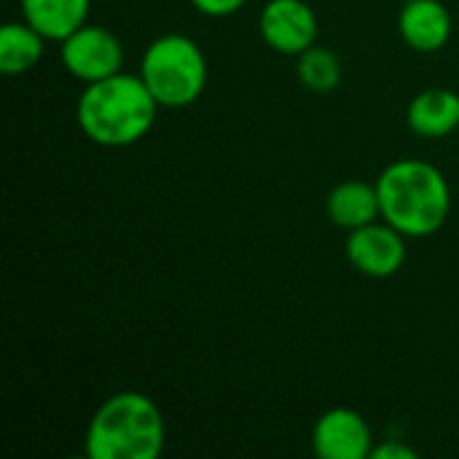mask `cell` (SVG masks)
<instances>
[{
	"label": "cell",
	"mask_w": 459,
	"mask_h": 459,
	"mask_svg": "<svg viewBox=\"0 0 459 459\" xmlns=\"http://www.w3.org/2000/svg\"><path fill=\"white\" fill-rule=\"evenodd\" d=\"M247 0H191V5L204 13V16H215V19H223V16H231L237 13Z\"/></svg>",
	"instance_id": "15"
},
{
	"label": "cell",
	"mask_w": 459,
	"mask_h": 459,
	"mask_svg": "<svg viewBox=\"0 0 459 459\" xmlns=\"http://www.w3.org/2000/svg\"><path fill=\"white\" fill-rule=\"evenodd\" d=\"M159 108L161 105L140 75L116 73L110 78L86 83L75 105V121L91 143L124 148L151 132Z\"/></svg>",
	"instance_id": "1"
},
{
	"label": "cell",
	"mask_w": 459,
	"mask_h": 459,
	"mask_svg": "<svg viewBox=\"0 0 459 459\" xmlns=\"http://www.w3.org/2000/svg\"><path fill=\"white\" fill-rule=\"evenodd\" d=\"M299 81L315 91V94H328L342 83V62L331 48L323 46H309L304 54H299Z\"/></svg>",
	"instance_id": "14"
},
{
	"label": "cell",
	"mask_w": 459,
	"mask_h": 459,
	"mask_svg": "<svg viewBox=\"0 0 459 459\" xmlns=\"http://www.w3.org/2000/svg\"><path fill=\"white\" fill-rule=\"evenodd\" d=\"M382 218L401 234H436L452 212V188L444 172L422 159L393 161L377 180Z\"/></svg>",
	"instance_id": "2"
},
{
	"label": "cell",
	"mask_w": 459,
	"mask_h": 459,
	"mask_svg": "<svg viewBox=\"0 0 459 459\" xmlns=\"http://www.w3.org/2000/svg\"><path fill=\"white\" fill-rule=\"evenodd\" d=\"M91 0H22L24 22L46 40H65L89 19Z\"/></svg>",
	"instance_id": "11"
},
{
	"label": "cell",
	"mask_w": 459,
	"mask_h": 459,
	"mask_svg": "<svg viewBox=\"0 0 459 459\" xmlns=\"http://www.w3.org/2000/svg\"><path fill=\"white\" fill-rule=\"evenodd\" d=\"M140 78L161 108H186L207 86V59L191 38L161 35L145 48Z\"/></svg>",
	"instance_id": "4"
},
{
	"label": "cell",
	"mask_w": 459,
	"mask_h": 459,
	"mask_svg": "<svg viewBox=\"0 0 459 459\" xmlns=\"http://www.w3.org/2000/svg\"><path fill=\"white\" fill-rule=\"evenodd\" d=\"M371 459H417V452L401 441H387L371 449Z\"/></svg>",
	"instance_id": "16"
},
{
	"label": "cell",
	"mask_w": 459,
	"mask_h": 459,
	"mask_svg": "<svg viewBox=\"0 0 459 459\" xmlns=\"http://www.w3.org/2000/svg\"><path fill=\"white\" fill-rule=\"evenodd\" d=\"M62 65L83 83H94L121 73L124 48L121 40L100 24H83L62 40Z\"/></svg>",
	"instance_id": "5"
},
{
	"label": "cell",
	"mask_w": 459,
	"mask_h": 459,
	"mask_svg": "<svg viewBox=\"0 0 459 459\" xmlns=\"http://www.w3.org/2000/svg\"><path fill=\"white\" fill-rule=\"evenodd\" d=\"M164 417L143 393H116L91 417L86 455L91 459H156L164 452Z\"/></svg>",
	"instance_id": "3"
},
{
	"label": "cell",
	"mask_w": 459,
	"mask_h": 459,
	"mask_svg": "<svg viewBox=\"0 0 459 459\" xmlns=\"http://www.w3.org/2000/svg\"><path fill=\"white\" fill-rule=\"evenodd\" d=\"M406 121L414 134L428 140L452 134L459 126V94L449 89L420 91L406 110Z\"/></svg>",
	"instance_id": "10"
},
{
	"label": "cell",
	"mask_w": 459,
	"mask_h": 459,
	"mask_svg": "<svg viewBox=\"0 0 459 459\" xmlns=\"http://www.w3.org/2000/svg\"><path fill=\"white\" fill-rule=\"evenodd\" d=\"M398 30L411 48L438 51L452 38V13L441 0H406Z\"/></svg>",
	"instance_id": "9"
},
{
	"label": "cell",
	"mask_w": 459,
	"mask_h": 459,
	"mask_svg": "<svg viewBox=\"0 0 459 459\" xmlns=\"http://www.w3.org/2000/svg\"><path fill=\"white\" fill-rule=\"evenodd\" d=\"M328 215L339 229H347V231L374 223L377 218H382L377 186H368L363 180L339 183L328 196Z\"/></svg>",
	"instance_id": "12"
},
{
	"label": "cell",
	"mask_w": 459,
	"mask_h": 459,
	"mask_svg": "<svg viewBox=\"0 0 459 459\" xmlns=\"http://www.w3.org/2000/svg\"><path fill=\"white\" fill-rule=\"evenodd\" d=\"M312 449L323 459H366L371 457L374 436L363 414L339 406L315 422Z\"/></svg>",
	"instance_id": "8"
},
{
	"label": "cell",
	"mask_w": 459,
	"mask_h": 459,
	"mask_svg": "<svg viewBox=\"0 0 459 459\" xmlns=\"http://www.w3.org/2000/svg\"><path fill=\"white\" fill-rule=\"evenodd\" d=\"M266 46L299 56L317 40V16L304 0H269L258 19Z\"/></svg>",
	"instance_id": "7"
},
{
	"label": "cell",
	"mask_w": 459,
	"mask_h": 459,
	"mask_svg": "<svg viewBox=\"0 0 459 459\" xmlns=\"http://www.w3.org/2000/svg\"><path fill=\"white\" fill-rule=\"evenodd\" d=\"M43 35L27 22H8L0 27V73L22 75L43 56Z\"/></svg>",
	"instance_id": "13"
},
{
	"label": "cell",
	"mask_w": 459,
	"mask_h": 459,
	"mask_svg": "<svg viewBox=\"0 0 459 459\" xmlns=\"http://www.w3.org/2000/svg\"><path fill=\"white\" fill-rule=\"evenodd\" d=\"M347 255L352 266L368 277H393L406 264V234H401L395 226L385 223H366L355 231H350L347 239Z\"/></svg>",
	"instance_id": "6"
}]
</instances>
